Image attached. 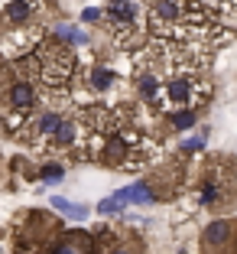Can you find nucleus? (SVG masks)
I'll use <instances>...</instances> for the list:
<instances>
[{
  "label": "nucleus",
  "instance_id": "nucleus-1",
  "mask_svg": "<svg viewBox=\"0 0 237 254\" xmlns=\"http://www.w3.org/2000/svg\"><path fill=\"white\" fill-rule=\"evenodd\" d=\"M149 53L163 68L205 72L231 33L195 0H153L149 3Z\"/></svg>",
  "mask_w": 237,
  "mask_h": 254
},
{
  "label": "nucleus",
  "instance_id": "nucleus-2",
  "mask_svg": "<svg viewBox=\"0 0 237 254\" xmlns=\"http://www.w3.org/2000/svg\"><path fill=\"white\" fill-rule=\"evenodd\" d=\"M85 124V157L97 166L120 173H137L153 163L159 147L137 124L134 111L127 108H82Z\"/></svg>",
  "mask_w": 237,
  "mask_h": 254
},
{
  "label": "nucleus",
  "instance_id": "nucleus-3",
  "mask_svg": "<svg viewBox=\"0 0 237 254\" xmlns=\"http://www.w3.org/2000/svg\"><path fill=\"white\" fill-rule=\"evenodd\" d=\"M46 0H0V59H23L43 43Z\"/></svg>",
  "mask_w": 237,
  "mask_h": 254
},
{
  "label": "nucleus",
  "instance_id": "nucleus-4",
  "mask_svg": "<svg viewBox=\"0 0 237 254\" xmlns=\"http://www.w3.org/2000/svg\"><path fill=\"white\" fill-rule=\"evenodd\" d=\"M208 98H211V85L201 78V72H192V68H163L159 91H156L149 108L163 111V114H195Z\"/></svg>",
  "mask_w": 237,
  "mask_h": 254
},
{
  "label": "nucleus",
  "instance_id": "nucleus-5",
  "mask_svg": "<svg viewBox=\"0 0 237 254\" xmlns=\"http://www.w3.org/2000/svg\"><path fill=\"white\" fill-rule=\"evenodd\" d=\"M33 65H36V78L46 91L52 95H65V88L72 85V78L78 75V59L75 49L68 43H62L59 36H49L36 46L33 53Z\"/></svg>",
  "mask_w": 237,
  "mask_h": 254
},
{
  "label": "nucleus",
  "instance_id": "nucleus-6",
  "mask_svg": "<svg viewBox=\"0 0 237 254\" xmlns=\"http://www.w3.org/2000/svg\"><path fill=\"white\" fill-rule=\"evenodd\" d=\"M46 98V88L36 85L33 78H10L3 88H0V127L7 130V134H20L23 124L39 111Z\"/></svg>",
  "mask_w": 237,
  "mask_h": 254
},
{
  "label": "nucleus",
  "instance_id": "nucleus-7",
  "mask_svg": "<svg viewBox=\"0 0 237 254\" xmlns=\"http://www.w3.org/2000/svg\"><path fill=\"white\" fill-rule=\"evenodd\" d=\"M59 222L46 212H23L13 225V251L16 254H46L55 245Z\"/></svg>",
  "mask_w": 237,
  "mask_h": 254
},
{
  "label": "nucleus",
  "instance_id": "nucleus-8",
  "mask_svg": "<svg viewBox=\"0 0 237 254\" xmlns=\"http://www.w3.org/2000/svg\"><path fill=\"white\" fill-rule=\"evenodd\" d=\"M101 16L107 33H111V43L117 49H137L140 46L143 26H140V7L134 0H107Z\"/></svg>",
  "mask_w": 237,
  "mask_h": 254
},
{
  "label": "nucleus",
  "instance_id": "nucleus-9",
  "mask_svg": "<svg viewBox=\"0 0 237 254\" xmlns=\"http://www.w3.org/2000/svg\"><path fill=\"white\" fill-rule=\"evenodd\" d=\"M234 189H237V183H234L228 166L211 163L205 173V180H201V202L211 205V209H221V205H228L234 199Z\"/></svg>",
  "mask_w": 237,
  "mask_h": 254
},
{
  "label": "nucleus",
  "instance_id": "nucleus-10",
  "mask_svg": "<svg viewBox=\"0 0 237 254\" xmlns=\"http://www.w3.org/2000/svg\"><path fill=\"white\" fill-rule=\"evenodd\" d=\"M78 82L88 91H95V95H107V91H114L120 85V75L107 59H97L95 56V59H85L78 65Z\"/></svg>",
  "mask_w": 237,
  "mask_h": 254
},
{
  "label": "nucleus",
  "instance_id": "nucleus-11",
  "mask_svg": "<svg viewBox=\"0 0 237 254\" xmlns=\"http://www.w3.org/2000/svg\"><path fill=\"white\" fill-rule=\"evenodd\" d=\"M205 254H237V225L234 222H218L205 232L201 241Z\"/></svg>",
  "mask_w": 237,
  "mask_h": 254
},
{
  "label": "nucleus",
  "instance_id": "nucleus-12",
  "mask_svg": "<svg viewBox=\"0 0 237 254\" xmlns=\"http://www.w3.org/2000/svg\"><path fill=\"white\" fill-rule=\"evenodd\" d=\"M49 254H101V245H97L95 235L85 232H65L55 245H52Z\"/></svg>",
  "mask_w": 237,
  "mask_h": 254
},
{
  "label": "nucleus",
  "instance_id": "nucleus-13",
  "mask_svg": "<svg viewBox=\"0 0 237 254\" xmlns=\"http://www.w3.org/2000/svg\"><path fill=\"white\" fill-rule=\"evenodd\" d=\"M215 16H237V0H195Z\"/></svg>",
  "mask_w": 237,
  "mask_h": 254
},
{
  "label": "nucleus",
  "instance_id": "nucleus-14",
  "mask_svg": "<svg viewBox=\"0 0 237 254\" xmlns=\"http://www.w3.org/2000/svg\"><path fill=\"white\" fill-rule=\"evenodd\" d=\"M120 195H124L127 202H137V205H146V202H153V192H149L146 183H137V186H130V189H120Z\"/></svg>",
  "mask_w": 237,
  "mask_h": 254
},
{
  "label": "nucleus",
  "instance_id": "nucleus-15",
  "mask_svg": "<svg viewBox=\"0 0 237 254\" xmlns=\"http://www.w3.org/2000/svg\"><path fill=\"white\" fill-rule=\"evenodd\" d=\"M52 209H55V212H65V215L75 218V222H82V218L88 215V209H85V205H75V202H68V199H52Z\"/></svg>",
  "mask_w": 237,
  "mask_h": 254
},
{
  "label": "nucleus",
  "instance_id": "nucleus-16",
  "mask_svg": "<svg viewBox=\"0 0 237 254\" xmlns=\"http://www.w3.org/2000/svg\"><path fill=\"white\" fill-rule=\"evenodd\" d=\"M124 205H127V199H124V195H111V199H104V202H97V212H101V215H117V212L120 209H124Z\"/></svg>",
  "mask_w": 237,
  "mask_h": 254
},
{
  "label": "nucleus",
  "instance_id": "nucleus-17",
  "mask_svg": "<svg viewBox=\"0 0 237 254\" xmlns=\"http://www.w3.org/2000/svg\"><path fill=\"white\" fill-rule=\"evenodd\" d=\"M134 238H127V241H114L111 245V254H143L140 245H130Z\"/></svg>",
  "mask_w": 237,
  "mask_h": 254
},
{
  "label": "nucleus",
  "instance_id": "nucleus-18",
  "mask_svg": "<svg viewBox=\"0 0 237 254\" xmlns=\"http://www.w3.org/2000/svg\"><path fill=\"white\" fill-rule=\"evenodd\" d=\"M62 173H65V170H62V163H46V166H43V180L52 183V180H59Z\"/></svg>",
  "mask_w": 237,
  "mask_h": 254
}]
</instances>
